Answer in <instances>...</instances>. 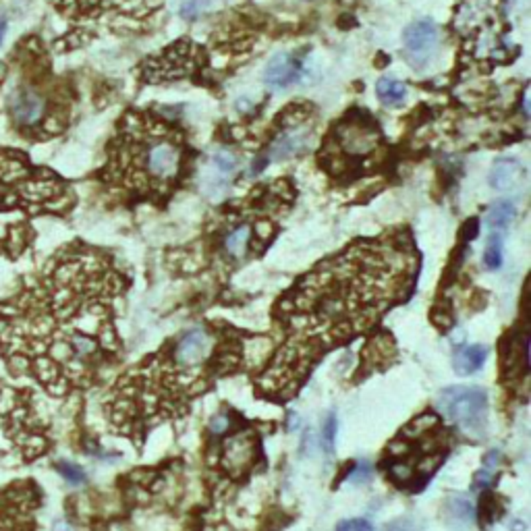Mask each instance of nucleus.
<instances>
[{"label": "nucleus", "mask_w": 531, "mask_h": 531, "mask_svg": "<svg viewBox=\"0 0 531 531\" xmlns=\"http://www.w3.org/2000/svg\"><path fill=\"white\" fill-rule=\"evenodd\" d=\"M113 258L81 241L60 247L0 299V359L54 398L87 390L121 349Z\"/></svg>", "instance_id": "obj_1"}, {"label": "nucleus", "mask_w": 531, "mask_h": 531, "mask_svg": "<svg viewBox=\"0 0 531 531\" xmlns=\"http://www.w3.org/2000/svg\"><path fill=\"white\" fill-rule=\"evenodd\" d=\"M415 270L411 249L382 241L357 243L315 266L276 305L284 345L260 388L282 400L295 394L313 361L370 328L403 297Z\"/></svg>", "instance_id": "obj_2"}, {"label": "nucleus", "mask_w": 531, "mask_h": 531, "mask_svg": "<svg viewBox=\"0 0 531 531\" xmlns=\"http://www.w3.org/2000/svg\"><path fill=\"white\" fill-rule=\"evenodd\" d=\"M183 135L142 115H127L109 148L104 183L135 195H164L183 172Z\"/></svg>", "instance_id": "obj_3"}, {"label": "nucleus", "mask_w": 531, "mask_h": 531, "mask_svg": "<svg viewBox=\"0 0 531 531\" xmlns=\"http://www.w3.org/2000/svg\"><path fill=\"white\" fill-rule=\"evenodd\" d=\"M50 447V423L34 388L0 380V465H27L44 457Z\"/></svg>", "instance_id": "obj_4"}, {"label": "nucleus", "mask_w": 531, "mask_h": 531, "mask_svg": "<svg viewBox=\"0 0 531 531\" xmlns=\"http://www.w3.org/2000/svg\"><path fill=\"white\" fill-rule=\"evenodd\" d=\"M11 127L32 142H42L58 133V102L44 83L19 79L7 95Z\"/></svg>", "instance_id": "obj_5"}, {"label": "nucleus", "mask_w": 531, "mask_h": 531, "mask_svg": "<svg viewBox=\"0 0 531 531\" xmlns=\"http://www.w3.org/2000/svg\"><path fill=\"white\" fill-rule=\"evenodd\" d=\"M40 488L27 482L0 486V531H38Z\"/></svg>", "instance_id": "obj_6"}, {"label": "nucleus", "mask_w": 531, "mask_h": 531, "mask_svg": "<svg viewBox=\"0 0 531 531\" xmlns=\"http://www.w3.org/2000/svg\"><path fill=\"white\" fill-rule=\"evenodd\" d=\"M436 409L465 432H482L488 417V394L477 386H451L436 398Z\"/></svg>", "instance_id": "obj_7"}, {"label": "nucleus", "mask_w": 531, "mask_h": 531, "mask_svg": "<svg viewBox=\"0 0 531 531\" xmlns=\"http://www.w3.org/2000/svg\"><path fill=\"white\" fill-rule=\"evenodd\" d=\"M260 455V444L253 434H235L223 447L221 463L233 477H243Z\"/></svg>", "instance_id": "obj_8"}, {"label": "nucleus", "mask_w": 531, "mask_h": 531, "mask_svg": "<svg viewBox=\"0 0 531 531\" xmlns=\"http://www.w3.org/2000/svg\"><path fill=\"white\" fill-rule=\"evenodd\" d=\"M405 48L409 52V56L413 60H428L432 50L438 46V27L434 21L430 19H419L413 21L407 30H405Z\"/></svg>", "instance_id": "obj_9"}, {"label": "nucleus", "mask_w": 531, "mask_h": 531, "mask_svg": "<svg viewBox=\"0 0 531 531\" xmlns=\"http://www.w3.org/2000/svg\"><path fill=\"white\" fill-rule=\"evenodd\" d=\"M301 60L291 52H278L270 58L264 71V81L270 89H286L301 79Z\"/></svg>", "instance_id": "obj_10"}, {"label": "nucleus", "mask_w": 531, "mask_h": 531, "mask_svg": "<svg viewBox=\"0 0 531 531\" xmlns=\"http://www.w3.org/2000/svg\"><path fill=\"white\" fill-rule=\"evenodd\" d=\"M523 179V166L515 158H500L490 170V187L496 191H510Z\"/></svg>", "instance_id": "obj_11"}, {"label": "nucleus", "mask_w": 531, "mask_h": 531, "mask_svg": "<svg viewBox=\"0 0 531 531\" xmlns=\"http://www.w3.org/2000/svg\"><path fill=\"white\" fill-rule=\"evenodd\" d=\"M396 357V345L394 339L386 332L376 335L374 339H370L365 351H363V365L368 368H382L384 363L394 361Z\"/></svg>", "instance_id": "obj_12"}, {"label": "nucleus", "mask_w": 531, "mask_h": 531, "mask_svg": "<svg viewBox=\"0 0 531 531\" xmlns=\"http://www.w3.org/2000/svg\"><path fill=\"white\" fill-rule=\"evenodd\" d=\"M486 357H488V349L482 345L461 347L453 355V368L459 376H471L484 365Z\"/></svg>", "instance_id": "obj_13"}, {"label": "nucleus", "mask_w": 531, "mask_h": 531, "mask_svg": "<svg viewBox=\"0 0 531 531\" xmlns=\"http://www.w3.org/2000/svg\"><path fill=\"white\" fill-rule=\"evenodd\" d=\"M376 93L382 104L386 106H398L407 98V85L392 77H382L376 85Z\"/></svg>", "instance_id": "obj_14"}, {"label": "nucleus", "mask_w": 531, "mask_h": 531, "mask_svg": "<svg viewBox=\"0 0 531 531\" xmlns=\"http://www.w3.org/2000/svg\"><path fill=\"white\" fill-rule=\"evenodd\" d=\"M515 214H517L515 203L502 199V201H496V203L490 207L486 221H488V227H490L492 231H504V229L512 223Z\"/></svg>", "instance_id": "obj_15"}, {"label": "nucleus", "mask_w": 531, "mask_h": 531, "mask_svg": "<svg viewBox=\"0 0 531 531\" xmlns=\"http://www.w3.org/2000/svg\"><path fill=\"white\" fill-rule=\"evenodd\" d=\"M484 264L490 268V270H496L500 268L502 264V239L498 235H492L490 241H488V247L484 251Z\"/></svg>", "instance_id": "obj_16"}, {"label": "nucleus", "mask_w": 531, "mask_h": 531, "mask_svg": "<svg viewBox=\"0 0 531 531\" xmlns=\"http://www.w3.org/2000/svg\"><path fill=\"white\" fill-rule=\"evenodd\" d=\"M56 469H58V473H60L67 482H71V484H81V482H85V471H83L79 465H75V463L63 461V463L56 465Z\"/></svg>", "instance_id": "obj_17"}, {"label": "nucleus", "mask_w": 531, "mask_h": 531, "mask_svg": "<svg viewBox=\"0 0 531 531\" xmlns=\"http://www.w3.org/2000/svg\"><path fill=\"white\" fill-rule=\"evenodd\" d=\"M335 436H337V417L328 415L322 428V447L326 453H330L335 449Z\"/></svg>", "instance_id": "obj_18"}, {"label": "nucleus", "mask_w": 531, "mask_h": 531, "mask_svg": "<svg viewBox=\"0 0 531 531\" xmlns=\"http://www.w3.org/2000/svg\"><path fill=\"white\" fill-rule=\"evenodd\" d=\"M337 531H376L368 519H345L337 525Z\"/></svg>", "instance_id": "obj_19"}, {"label": "nucleus", "mask_w": 531, "mask_h": 531, "mask_svg": "<svg viewBox=\"0 0 531 531\" xmlns=\"http://www.w3.org/2000/svg\"><path fill=\"white\" fill-rule=\"evenodd\" d=\"M496 512H498V508H496V500H494V496H486V498H482L479 519H482L486 525L496 517Z\"/></svg>", "instance_id": "obj_20"}, {"label": "nucleus", "mask_w": 531, "mask_h": 531, "mask_svg": "<svg viewBox=\"0 0 531 531\" xmlns=\"http://www.w3.org/2000/svg\"><path fill=\"white\" fill-rule=\"evenodd\" d=\"M432 322L440 328V330H449L453 326V317H451V311L449 309H434L432 311Z\"/></svg>", "instance_id": "obj_21"}, {"label": "nucleus", "mask_w": 531, "mask_h": 531, "mask_svg": "<svg viewBox=\"0 0 531 531\" xmlns=\"http://www.w3.org/2000/svg\"><path fill=\"white\" fill-rule=\"evenodd\" d=\"M197 13H199V3H197V0H185V3L181 5V15L183 17L193 19Z\"/></svg>", "instance_id": "obj_22"}, {"label": "nucleus", "mask_w": 531, "mask_h": 531, "mask_svg": "<svg viewBox=\"0 0 531 531\" xmlns=\"http://www.w3.org/2000/svg\"><path fill=\"white\" fill-rule=\"evenodd\" d=\"M229 423H231V421H229L227 415H216V419L212 421V428H210V430L214 432V434H223V432L229 428Z\"/></svg>", "instance_id": "obj_23"}, {"label": "nucleus", "mask_w": 531, "mask_h": 531, "mask_svg": "<svg viewBox=\"0 0 531 531\" xmlns=\"http://www.w3.org/2000/svg\"><path fill=\"white\" fill-rule=\"evenodd\" d=\"M5 32H7V21L0 19V42H3V38H5Z\"/></svg>", "instance_id": "obj_24"}]
</instances>
